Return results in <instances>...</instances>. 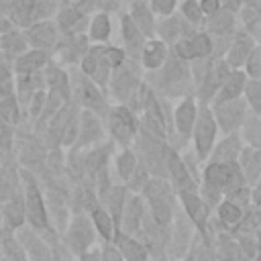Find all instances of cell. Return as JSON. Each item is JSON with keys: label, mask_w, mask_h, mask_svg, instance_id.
Wrapping results in <instances>:
<instances>
[{"label": "cell", "mask_w": 261, "mask_h": 261, "mask_svg": "<svg viewBox=\"0 0 261 261\" xmlns=\"http://www.w3.org/2000/svg\"><path fill=\"white\" fill-rule=\"evenodd\" d=\"M155 6L161 10V12H169L173 8V0H153Z\"/></svg>", "instance_id": "24"}, {"label": "cell", "mask_w": 261, "mask_h": 261, "mask_svg": "<svg viewBox=\"0 0 261 261\" xmlns=\"http://www.w3.org/2000/svg\"><path fill=\"white\" fill-rule=\"evenodd\" d=\"M186 206H188V212H190V216L202 226L204 224V218H206V206L196 198V196H190V194H186Z\"/></svg>", "instance_id": "6"}, {"label": "cell", "mask_w": 261, "mask_h": 261, "mask_svg": "<svg viewBox=\"0 0 261 261\" xmlns=\"http://www.w3.org/2000/svg\"><path fill=\"white\" fill-rule=\"evenodd\" d=\"M0 90H2L4 94L10 92V77H8V71H6L4 65H2V59H0Z\"/></svg>", "instance_id": "19"}, {"label": "cell", "mask_w": 261, "mask_h": 261, "mask_svg": "<svg viewBox=\"0 0 261 261\" xmlns=\"http://www.w3.org/2000/svg\"><path fill=\"white\" fill-rule=\"evenodd\" d=\"M43 61H45V55L43 53H31V55H27V57H22L18 61V69L20 71H31V69L39 67Z\"/></svg>", "instance_id": "9"}, {"label": "cell", "mask_w": 261, "mask_h": 261, "mask_svg": "<svg viewBox=\"0 0 261 261\" xmlns=\"http://www.w3.org/2000/svg\"><path fill=\"white\" fill-rule=\"evenodd\" d=\"M139 261H145V259H139Z\"/></svg>", "instance_id": "28"}, {"label": "cell", "mask_w": 261, "mask_h": 261, "mask_svg": "<svg viewBox=\"0 0 261 261\" xmlns=\"http://www.w3.org/2000/svg\"><path fill=\"white\" fill-rule=\"evenodd\" d=\"M184 10H186V14H188L192 20H196V18H198V14H200V12H198V6H196L194 2H186Z\"/></svg>", "instance_id": "23"}, {"label": "cell", "mask_w": 261, "mask_h": 261, "mask_svg": "<svg viewBox=\"0 0 261 261\" xmlns=\"http://www.w3.org/2000/svg\"><path fill=\"white\" fill-rule=\"evenodd\" d=\"M220 216H222V220H226V222H237V220L241 218V212H239V208H237L234 204L226 202V204L220 206Z\"/></svg>", "instance_id": "13"}, {"label": "cell", "mask_w": 261, "mask_h": 261, "mask_svg": "<svg viewBox=\"0 0 261 261\" xmlns=\"http://www.w3.org/2000/svg\"><path fill=\"white\" fill-rule=\"evenodd\" d=\"M0 114H2L6 120L14 122V120H16V108H14V102H12V100H4V102L0 104Z\"/></svg>", "instance_id": "16"}, {"label": "cell", "mask_w": 261, "mask_h": 261, "mask_svg": "<svg viewBox=\"0 0 261 261\" xmlns=\"http://www.w3.org/2000/svg\"><path fill=\"white\" fill-rule=\"evenodd\" d=\"M249 71L253 75H259L261 73V53H255L253 59H251V65H249Z\"/></svg>", "instance_id": "21"}, {"label": "cell", "mask_w": 261, "mask_h": 261, "mask_svg": "<svg viewBox=\"0 0 261 261\" xmlns=\"http://www.w3.org/2000/svg\"><path fill=\"white\" fill-rule=\"evenodd\" d=\"M27 208H29V216L37 226H45V210L41 204V196L37 194V190L31 186L29 194H27Z\"/></svg>", "instance_id": "3"}, {"label": "cell", "mask_w": 261, "mask_h": 261, "mask_svg": "<svg viewBox=\"0 0 261 261\" xmlns=\"http://www.w3.org/2000/svg\"><path fill=\"white\" fill-rule=\"evenodd\" d=\"M177 51H179V55H184V57H194V55H206L208 51H210V41H208V37H204V35H198L194 41H184V43H179L177 45Z\"/></svg>", "instance_id": "2"}, {"label": "cell", "mask_w": 261, "mask_h": 261, "mask_svg": "<svg viewBox=\"0 0 261 261\" xmlns=\"http://www.w3.org/2000/svg\"><path fill=\"white\" fill-rule=\"evenodd\" d=\"M106 33H108V20H106V16H98L92 27V35L100 39V37H106Z\"/></svg>", "instance_id": "17"}, {"label": "cell", "mask_w": 261, "mask_h": 261, "mask_svg": "<svg viewBox=\"0 0 261 261\" xmlns=\"http://www.w3.org/2000/svg\"><path fill=\"white\" fill-rule=\"evenodd\" d=\"M234 173H237V167H234V165L216 163V165H212V167L208 169V173H206V175H208L210 184L224 188V186H228V184L234 179Z\"/></svg>", "instance_id": "1"}, {"label": "cell", "mask_w": 261, "mask_h": 261, "mask_svg": "<svg viewBox=\"0 0 261 261\" xmlns=\"http://www.w3.org/2000/svg\"><path fill=\"white\" fill-rule=\"evenodd\" d=\"M249 98H251L253 106L261 112V82H253L249 86Z\"/></svg>", "instance_id": "15"}, {"label": "cell", "mask_w": 261, "mask_h": 261, "mask_svg": "<svg viewBox=\"0 0 261 261\" xmlns=\"http://www.w3.org/2000/svg\"><path fill=\"white\" fill-rule=\"evenodd\" d=\"M53 29L49 27V24H41V27H37L35 31H33V39L37 41V43H41V45H49L51 41H53V33H51Z\"/></svg>", "instance_id": "11"}, {"label": "cell", "mask_w": 261, "mask_h": 261, "mask_svg": "<svg viewBox=\"0 0 261 261\" xmlns=\"http://www.w3.org/2000/svg\"><path fill=\"white\" fill-rule=\"evenodd\" d=\"M106 59H108L112 65H116V63L122 59V53H120V51H108V53H106Z\"/></svg>", "instance_id": "26"}, {"label": "cell", "mask_w": 261, "mask_h": 261, "mask_svg": "<svg viewBox=\"0 0 261 261\" xmlns=\"http://www.w3.org/2000/svg\"><path fill=\"white\" fill-rule=\"evenodd\" d=\"M112 128L116 133V137L120 139H128V135L133 133V122H130V116L126 110H116L114 116H112Z\"/></svg>", "instance_id": "5"}, {"label": "cell", "mask_w": 261, "mask_h": 261, "mask_svg": "<svg viewBox=\"0 0 261 261\" xmlns=\"http://www.w3.org/2000/svg\"><path fill=\"white\" fill-rule=\"evenodd\" d=\"M94 220H96L100 232H102L104 237H110V232H112V224H110L108 216H106L102 210H94Z\"/></svg>", "instance_id": "14"}, {"label": "cell", "mask_w": 261, "mask_h": 261, "mask_svg": "<svg viewBox=\"0 0 261 261\" xmlns=\"http://www.w3.org/2000/svg\"><path fill=\"white\" fill-rule=\"evenodd\" d=\"M259 261H261V259H259Z\"/></svg>", "instance_id": "29"}, {"label": "cell", "mask_w": 261, "mask_h": 261, "mask_svg": "<svg viewBox=\"0 0 261 261\" xmlns=\"http://www.w3.org/2000/svg\"><path fill=\"white\" fill-rule=\"evenodd\" d=\"M169 167H171V173H173V177H175L177 184H186V181H188V175H186V171H184L179 159H177L173 153H169Z\"/></svg>", "instance_id": "12"}, {"label": "cell", "mask_w": 261, "mask_h": 261, "mask_svg": "<svg viewBox=\"0 0 261 261\" xmlns=\"http://www.w3.org/2000/svg\"><path fill=\"white\" fill-rule=\"evenodd\" d=\"M124 37H126V41H128L130 45H137V43H139V33L133 29V24H130L128 18H124Z\"/></svg>", "instance_id": "18"}, {"label": "cell", "mask_w": 261, "mask_h": 261, "mask_svg": "<svg viewBox=\"0 0 261 261\" xmlns=\"http://www.w3.org/2000/svg\"><path fill=\"white\" fill-rule=\"evenodd\" d=\"M161 59H163V45H161V43H155V45H151V47L145 51V63H147V65L155 67V65H159Z\"/></svg>", "instance_id": "10"}, {"label": "cell", "mask_w": 261, "mask_h": 261, "mask_svg": "<svg viewBox=\"0 0 261 261\" xmlns=\"http://www.w3.org/2000/svg\"><path fill=\"white\" fill-rule=\"evenodd\" d=\"M243 88V75H234L226 82V86L220 90V100H230V98H237L239 90Z\"/></svg>", "instance_id": "7"}, {"label": "cell", "mask_w": 261, "mask_h": 261, "mask_svg": "<svg viewBox=\"0 0 261 261\" xmlns=\"http://www.w3.org/2000/svg\"><path fill=\"white\" fill-rule=\"evenodd\" d=\"M202 8H204L206 12H214V10L218 8V0H204V2H202Z\"/></svg>", "instance_id": "27"}, {"label": "cell", "mask_w": 261, "mask_h": 261, "mask_svg": "<svg viewBox=\"0 0 261 261\" xmlns=\"http://www.w3.org/2000/svg\"><path fill=\"white\" fill-rule=\"evenodd\" d=\"M6 45H10V47H12V51H18V49H22V43H20V39H18L16 35H10V37L6 39Z\"/></svg>", "instance_id": "25"}, {"label": "cell", "mask_w": 261, "mask_h": 261, "mask_svg": "<svg viewBox=\"0 0 261 261\" xmlns=\"http://www.w3.org/2000/svg\"><path fill=\"white\" fill-rule=\"evenodd\" d=\"M212 135H214V124H212V118L204 112L200 124H198V147H200V153H206L208 147H210V141H212Z\"/></svg>", "instance_id": "4"}, {"label": "cell", "mask_w": 261, "mask_h": 261, "mask_svg": "<svg viewBox=\"0 0 261 261\" xmlns=\"http://www.w3.org/2000/svg\"><path fill=\"white\" fill-rule=\"evenodd\" d=\"M133 165V157L128 153H124V157H120V173L122 175H128V169Z\"/></svg>", "instance_id": "22"}, {"label": "cell", "mask_w": 261, "mask_h": 261, "mask_svg": "<svg viewBox=\"0 0 261 261\" xmlns=\"http://www.w3.org/2000/svg\"><path fill=\"white\" fill-rule=\"evenodd\" d=\"M228 24H230V16H228V14H220L218 18L212 20V29H220V31H222V29H226Z\"/></svg>", "instance_id": "20"}, {"label": "cell", "mask_w": 261, "mask_h": 261, "mask_svg": "<svg viewBox=\"0 0 261 261\" xmlns=\"http://www.w3.org/2000/svg\"><path fill=\"white\" fill-rule=\"evenodd\" d=\"M192 120H194V106H192V104H184V106L179 108V112H177L179 128H181L184 133H188L190 126H192Z\"/></svg>", "instance_id": "8"}]
</instances>
